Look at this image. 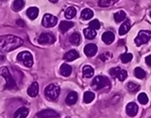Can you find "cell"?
<instances>
[{"instance_id": "cell-2", "label": "cell", "mask_w": 151, "mask_h": 118, "mask_svg": "<svg viewBox=\"0 0 151 118\" xmlns=\"http://www.w3.org/2000/svg\"><path fill=\"white\" fill-rule=\"evenodd\" d=\"M60 93V88L56 84H49L47 85L45 89V96L51 101L56 100L59 97Z\"/></svg>"}, {"instance_id": "cell-33", "label": "cell", "mask_w": 151, "mask_h": 118, "mask_svg": "<svg viewBox=\"0 0 151 118\" xmlns=\"http://www.w3.org/2000/svg\"><path fill=\"white\" fill-rule=\"evenodd\" d=\"M133 59V56H132L131 53H124L120 56V60H122L123 63H127Z\"/></svg>"}, {"instance_id": "cell-22", "label": "cell", "mask_w": 151, "mask_h": 118, "mask_svg": "<svg viewBox=\"0 0 151 118\" xmlns=\"http://www.w3.org/2000/svg\"><path fill=\"white\" fill-rule=\"evenodd\" d=\"M82 74H83V77L86 78H92L93 74H94V70L92 67L91 65H85L83 69H82Z\"/></svg>"}, {"instance_id": "cell-39", "label": "cell", "mask_w": 151, "mask_h": 118, "mask_svg": "<svg viewBox=\"0 0 151 118\" xmlns=\"http://www.w3.org/2000/svg\"><path fill=\"white\" fill-rule=\"evenodd\" d=\"M4 60H5V57H4V56H2V55H0V63H3Z\"/></svg>"}, {"instance_id": "cell-11", "label": "cell", "mask_w": 151, "mask_h": 118, "mask_svg": "<svg viewBox=\"0 0 151 118\" xmlns=\"http://www.w3.org/2000/svg\"><path fill=\"white\" fill-rule=\"evenodd\" d=\"M138 105L134 102H130L127 105L126 107V112H127V114L130 116V117H134L136 116V114L138 113Z\"/></svg>"}, {"instance_id": "cell-41", "label": "cell", "mask_w": 151, "mask_h": 118, "mask_svg": "<svg viewBox=\"0 0 151 118\" xmlns=\"http://www.w3.org/2000/svg\"><path fill=\"white\" fill-rule=\"evenodd\" d=\"M150 18H151V12H150Z\"/></svg>"}, {"instance_id": "cell-40", "label": "cell", "mask_w": 151, "mask_h": 118, "mask_svg": "<svg viewBox=\"0 0 151 118\" xmlns=\"http://www.w3.org/2000/svg\"><path fill=\"white\" fill-rule=\"evenodd\" d=\"M49 1L51 2V3H57L59 1V0H49Z\"/></svg>"}, {"instance_id": "cell-34", "label": "cell", "mask_w": 151, "mask_h": 118, "mask_svg": "<svg viewBox=\"0 0 151 118\" xmlns=\"http://www.w3.org/2000/svg\"><path fill=\"white\" fill-rule=\"evenodd\" d=\"M138 101L142 104V105H145V104L148 103V97L146 96V94L145 93H141L138 96Z\"/></svg>"}, {"instance_id": "cell-19", "label": "cell", "mask_w": 151, "mask_h": 118, "mask_svg": "<svg viewBox=\"0 0 151 118\" xmlns=\"http://www.w3.org/2000/svg\"><path fill=\"white\" fill-rule=\"evenodd\" d=\"M27 15L28 16V18L31 19V20H34L39 15V9L36 7H30L27 9Z\"/></svg>"}, {"instance_id": "cell-21", "label": "cell", "mask_w": 151, "mask_h": 118, "mask_svg": "<svg viewBox=\"0 0 151 118\" xmlns=\"http://www.w3.org/2000/svg\"><path fill=\"white\" fill-rule=\"evenodd\" d=\"M60 75H63V77H69L71 73H72V67L67 63H63L60 68Z\"/></svg>"}, {"instance_id": "cell-18", "label": "cell", "mask_w": 151, "mask_h": 118, "mask_svg": "<svg viewBox=\"0 0 151 118\" xmlns=\"http://www.w3.org/2000/svg\"><path fill=\"white\" fill-rule=\"evenodd\" d=\"M130 30V21L129 20H126L124 23L122 24L121 27H119V35L123 36V35H126L129 30Z\"/></svg>"}, {"instance_id": "cell-32", "label": "cell", "mask_w": 151, "mask_h": 118, "mask_svg": "<svg viewBox=\"0 0 151 118\" xmlns=\"http://www.w3.org/2000/svg\"><path fill=\"white\" fill-rule=\"evenodd\" d=\"M127 89H129V91L130 93H135V92H137V91H139L140 85H138V84L135 83V82L130 81V82L127 83Z\"/></svg>"}, {"instance_id": "cell-16", "label": "cell", "mask_w": 151, "mask_h": 118, "mask_svg": "<svg viewBox=\"0 0 151 118\" xmlns=\"http://www.w3.org/2000/svg\"><path fill=\"white\" fill-rule=\"evenodd\" d=\"M28 109L26 107H21L14 112V118H26L28 115Z\"/></svg>"}, {"instance_id": "cell-35", "label": "cell", "mask_w": 151, "mask_h": 118, "mask_svg": "<svg viewBox=\"0 0 151 118\" xmlns=\"http://www.w3.org/2000/svg\"><path fill=\"white\" fill-rule=\"evenodd\" d=\"M89 27L92 28V30H99V28H100V23H99V21L96 20V19H94V20H93L89 23Z\"/></svg>"}, {"instance_id": "cell-9", "label": "cell", "mask_w": 151, "mask_h": 118, "mask_svg": "<svg viewBox=\"0 0 151 118\" xmlns=\"http://www.w3.org/2000/svg\"><path fill=\"white\" fill-rule=\"evenodd\" d=\"M56 41V38L50 33H42L38 38V42L40 45H52Z\"/></svg>"}, {"instance_id": "cell-29", "label": "cell", "mask_w": 151, "mask_h": 118, "mask_svg": "<svg viewBox=\"0 0 151 118\" xmlns=\"http://www.w3.org/2000/svg\"><path fill=\"white\" fill-rule=\"evenodd\" d=\"M126 19V12L124 11H119L114 13V21L116 23H120Z\"/></svg>"}, {"instance_id": "cell-30", "label": "cell", "mask_w": 151, "mask_h": 118, "mask_svg": "<svg viewBox=\"0 0 151 118\" xmlns=\"http://www.w3.org/2000/svg\"><path fill=\"white\" fill-rule=\"evenodd\" d=\"M134 76L139 79H144L145 78V72L141 67H136L134 69Z\"/></svg>"}, {"instance_id": "cell-8", "label": "cell", "mask_w": 151, "mask_h": 118, "mask_svg": "<svg viewBox=\"0 0 151 118\" xmlns=\"http://www.w3.org/2000/svg\"><path fill=\"white\" fill-rule=\"evenodd\" d=\"M110 74L113 78H117L120 81H124L127 78V72L126 70H123L120 67H114L110 70Z\"/></svg>"}, {"instance_id": "cell-23", "label": "cell", "mask_w": 151, "mask_h": 118, "mask_svg": "<svg viewBox=\"0 0 151 118\" xmlns=\"http://www.w3.org/2000/svg\"><path fill=\"white\" fill-rule=\"evenodd\" d=\"M70 42L74 45H78L81 42V36H80L78 32H75L70 36Z\"/></svg>"}, {"instance_id": "cell-7", "label": "cell", "mask_w": 151, "mask_h": 118, "mask_svg": "<svg viewBox=\"0 0 151 118\" xmlns=\"http://www.w3.org/2000/svg\"><path fill=\"white\" fill-rule=\"evenodd\" d=\"M57 23H58V18L50 13H46L42 17V24L45 27H53L57 25Z\"/></svg>"}, {"instance_id": "cell-12", "label": "cell", "mask_w": 151, "mask_h": 118, "mask_svg": "<svg viewBox=\"0 0 151 118\" xmlns=\"http://www.w3.org/2000/svg\"><path fill=\"white\" fill-rule=\"evenodd\" d=\"M97 52V46L94 44H89L84 47V53L87 57H93Z\"/></svg>"}, {"instance_id": "cell-14", "label": "cell", "mask_w": 151, "mask_h": 118, "mask_svg": "<svg viewBox=\"0 0 151 118\" xmlns=\"http://www.w3.org/2000/svg\"><path fill=\"white\" fill-rule=\"evenodd\" d=\"M39 93V84L37 82H32L30 86L27 88V94L31 97H35Z\"/></svg>"}, {"instance_id": "cell-37", "label": "cell", "mask_w": 151, "mask_h": 118, "mask_svg": "<svg viewBox=\"0 0 151 118\" xmlns=\"http://www.w3.org/2000/svg\"><path fill=\"white\" fill-rule=\"evenodd\" d=\"M145 63L148 66H150V67H151V55H148V56L145 57Z\"/></svg>"}, {"instance_id": "cell-10", "label": "cell", "mask_w": 151, "mask_h": 118, "mask_svg": "<svg viewBox=\"0 0 151 118\" xmlns=\"http://www.w3.org/2000/svg\"><path fill=\"white\" fill-rule=\"evenodd\" d=\"M39 118H57L59 117V113L53 110H44L37 113Z\"/></svg>"}, {"instance_id": "cell-28", "label": "cell", "mask_w": 151, "mask_h": 118, "mask_svg": "<svg viewBox=\"0 0 151 118\" xmlns=\"http://www.w3.org/2000/svg\"><path fill=\"white\" fill-rule=\"evenodd\" d=\"M119 0H99L98 6L100 7H111L113 6L115 3H117Z\"/></svg>"}, {"instance_id": "cell-1", "label": "cell", "mask_w": 151, "mask_h": 118, "mask_svg": "<svg viewBox=\"0 0 151 118\" xmlns=\"http://www.w3.org/2000/svg\"><path fill=\"white\" fill-rule=\"evenodd\" d=\"M24 41L20 37L15 35H4L0 36V50L4 52H9L18 47L22 46Z\"/></svg>"}, {"instance_id": "cell-24", "label": "cell", "mask_w": 151, "mask_h": 118, "mask_svg": "<svg viewBox=\"0 0 151 118\" xmlns=\"http://www.w3.org/2000/svg\"><path fill=\"white\" fill-rule=\"evenodd\" d=\"M83 33H84V36L87 38L88 40H93L96 38V31L92 30V28H85L83 30Z\"/></svg>"}, {"instance_id": "cell-5", "label": "cell", "mask_w": 151, "mask_h": 118, "mask_svg": "<svg viewBox=\"0 0 151 118\" xmlns=\"http://www.w3.org/2000/svg\"><path fill=\"white\" fill-rule=\"evenodd\" d=\"M17 60L26 66V67H31L33 65V56L28 51H22L17 55Z\"/></svg>"}, {"instance_id": "cell-6", "label": "cell", "mask_w": 151, "mask_h": 118, "mask_svg": "<svg viewBox=\"0 0 151 118\" xmlns=\"http://www.w3.org/2000/svg\"><path fill=\"white\" fill-rule=\"evenodd\" d=\"M151 39V31L149 30H141L138 33V36L135 38V44L137 46L145 45Z\"/></svg>"}, {"instance_id": "cell-42", "label": "cell", "mask_w": 151, "mask_h": 118, "mask_svg": "<svg viewBox=\"0 0 151 118\" xmlns=\"http://www.w3.org/2000/svg\"><path fill=\"white\" fill-rule=\"evenodd\" d=\"M66 118H70V117H66Z\"/></svg>"}, {"instance_id": "cell-17", "label": "cell", "mask_w": 151, "mask_h": 118, "mask_svg": "<svg viewBox=\"0 0 151 118\" xmlns=\"http://www.w3.org/2000/svg\"><path fill=\"white\" fill-rule=\"evenodd\" d=\"M74 27V23L72 22H69V21H61L60 23V26L59 28L61 33H65L67 32L71 27Z\"/></svg>"}, {"instance_id": "cell-4", "label": "cell", "mask_w": 151, "mask_h": 118, "mask_svg": "<svg viewBox=\"0 0 151 118\" xmlns=\"http://www.w3.org/2000/svg\"><path fill=\"white\" fill-rule=\"evenodd\" d=\"M0 75L6 79V85H5V88L6 89H15L16 88V83L14 81V79L12 78V76L9 73V71L8 67H2L0 69Z\"/></svg>"}, {"instance_id": "cell-20", "label": "cell", "mask_w": 151, "mask_h": 118, "mask_svg": "<svg viewBox=\"0 0 151 118\" xmlns=\"http://www.w3.org/2000/svg\"><path fill=\"white\" fill-rule=\"evenodd\" d=\"M66 104L67 105H74L78 101V94L76 92H70L66 96Z\"/></svg>"}, {"instance_id": "cell-31", "label": "cell", "mask_w": 151, "mask_h": 118, "mask_svg": "<svg viewBox=\"0 0 151 118\" xmlns=\"http://www.w3.org/2000/svg\"><path fill=\"white\" fill-rule=\"evenodd\" d=\"M94 99V94L93 92H85L83 96V100L85 103H91Z\"/></svg>"}, {"instance_id": "cell-13", "label": "cell", "mask_w": 151, "mask_h": 118, "mask_svg": "<svg viewBox=\"0 0 151 118\" xmlns=\"http://www.w3.org/2000/svg\"><path fill=\"white\" fill-rule=\"evenodd\" d=\"M114 39H115L114 33L111 32V31H106V32H104L103 35H102V41L105 42L106 45L112 44Z\"/></svg>"}, {"instance_id": "cell-38", "label": "cell", "mask_w": 151, "mask_h": 118, "mask_svg": "<svg viewBox=\"0 0 151 118\" xmlns=\"http://www.w3.org/2000/svg\"><path fill=\"white\" fill-rule=\"evenodd\" d=\"M16 25L19 26V27H25L26 24H25V22H24L23 20H21V19H18V20L16 21Z\"/></svg>"}, {"instance_id": "cell-27", "label": "cell", "mask_w": 151, "mask_h": 118, "mask_svg": "<svg viewBox=\"0 0 151 118\" xmlns=\"http://www.w3.org/2000/svg\"><path fill=\"white\" fill-rule=\"evenodd\" d=\"M24 6H25V1L24 0H14V2L12 4V9L13 11L19 12L24 8Z\"/></svg>"}, {"instance_id": "cell-3", "label": "cell", "mask_w": 151, "mask_h": 118, "mask_svg": "<svg viewBox=\"0 0 151 118\" xmlns=\"http://www.w3.org/2000/svg\"><path fill=\"white\" fill-rule=\"evenodd\" d=\"M110 86V80L104 76H97L92 81V88L93 90H101Z\"/></svg>"}, {"instance_id": "cell-26", "label": "cell", "mask_w": 151, "mask_h": 118, "mask_svg": "<svg viewBox=\"0 0 151 118\" xmlns=\"http://www.w3.org/2000/svg\"><path fill=\"white\" fill-rule=\"evenodd\" d=\"M93 16V12L90 9H84L81 12V18L83 20H90Z\"/></svg>"}, {"instance_id": "cell-15", "label": "cell", "mask_w": 151, "mask_h": 118, "mask_svg": "<svg viewBox=\"0 0 151 118\" xmlns=\"http://www.w3.org/2000/svg\"><path fill=\"white\" fill-rule=\"evenodd\" d=\"M79 58V54H78V52L77 50H70L68 51L67 53H66L64 56H63V59L65 60H67V61H73L75 60H77Z\"/></svg>"}, {"instance_id": "cell-36", "label": "cell", "mask_w": 151, "mask_h": 118, "mask_svg": "<svg viewBox=\"0 0 151 118\" xmlns=\"http://www.w3.org/2000/svg\"><path fill=\"white\" fill-rule=\"evenodd\" d=\"M111 58V54L110 52H105V53H103L102 55L99 56V59L101 60V61H106Z\"/></svg>"}, {"instance_id": "cell-25", "label": "cell", "mask_w": 151, "mask_h": 118, "mask_svg": "<svg viewBox=\"0 0 151 118\" xmlns=\"http://www.w3.org/2000/svg\"><path fill=\"white\" fill-rule=\"evenodd\" d=\"M76 14H77V9L74 7H69L66 9V11L64 12V16L67 18V19H73Z\"/></svg>"}]
</instances>
